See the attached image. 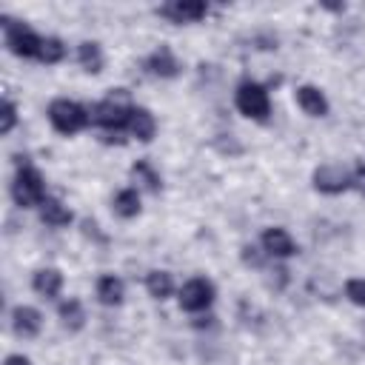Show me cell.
I'll use <instances>...</instances> for the list:
<instances>
[{
    "mask_svg": "<svg viewBox=\"0 0 365 365\" xmlns=\"http://www.w3.org/2000/svg\"><path fill=\"white\" fill-rule=\"evenodd\" d=\"M11 200L17 208H40L46 202V180L34 165H20L11 182Z\"/></svg>",
    "mask_w": 365,
    "mask_h": 365,
    "instance_id": "cell-1",
    "label": "cell"
},
{
    "mask_svg": "<svg viewBox=\"0 0 365 365\" xmlns=\"http://www.w3.org/2000/svg\"><path fill=\"white\" fill-rule=\"evenodd\" d=\"M46 114H48L51 128H54V131H60V134H66V137H71V134L83 131V128L91 123V111H86L80 103H74V100H68V97L51 100Z\"/></svg>",
    "mask_w": 365,
    "mask_h": 365,
    "instance_id": "cell-2",
    "label": "cell"
},
{
    "mask_svg": "<svg viewBox=\"0 0 365 365\" xmlns=\"http://www.w3.org/2000/svg\"><path fill=\"white\" fill-rule=\"evenodd\" d=\"M234 106L242 117L248 120H257V123H265L268 114H271V97H268V88L254 83V80H245L237 86L234 91Z\"/></svg>",
    "mask_w": 365,
    "mask_h": 365,
    "instance_id": "cell-3",
    "label": "cell"
},
{
    "mask_svg": "<svg viewBox=\"0 0 365 365\" xmlns=\"http://www.w3.org/2000/svg\"><path fill=\"white\" fill-rule=\"evenodd\" d=\"M131 108L125 103V88H117V97H106L100 103L91 106V123L106 128V131H120V128H128V117H131Z\"/></svg>",
    "mask_w": 365,
    "mask_h": 365,
    "instance_id": "cell-4",
    "label": "cell"
},
{
    "mask_svg": "<svg viewBox=\"0 0 365 365\" xmlns=\"http://www.w3.org/2000/svg\"><path fill=\"white\" fill-rule=\"evenodd\" d=\"M3 40H6V48L14 54V57H34L40 54V46H43V37L29 29L26 23H17L11 17H3Z\"/></svg>",
    "mask_w": 365,
    "mask_h": 365,
    "instance_id": "cell-5",
    "label": "cell"
},
{
    "mask_svg": "<svg viewBox=\"0 0 365 365\" xmlns=\"http://www.w3.org/2000/svg\"><path fill=\"white\" fill-rule=\"evenodd\" d=\"M214 297H217V288L211 279L205 277H191L188 282H182L180 288V308L188 311V314H202L214 305Z\"/></svg>",
    "mask_w": 365,
    "mask_h": 365,
    "instance_id": "cell-6",
    "label": "cell"
},
{
    "mask_svg": "<svg viewBox=\"0 0 365 365\" xmlns=\"http://www.w3.org/2000/svg\"><path fill=\"white\" fill-rule=\"evenodd\" d=\"M311 185H314V191L328 194V197L342 194V191L351 188V171L342 168V165H334V163H322V165L314 168V174H311Z\"/></svg>",
    "mask_w": 365,
    "mask_h": 365,
    "instance_id": "cell-7",
    "label": "cell"
},
{
    "mask_svg": "<svg viewBox=\"0 0 365 365\" xmlns=\"http://www.w3.org/2000/svg\"><path fill=\"white\" fill-rule=\"evenodd\" d=\"M157 14L171 20V23H177V26L197 23V20H202L208 14V3H202V0H171V3L160 6Z\"/></svg>",
    "mask_w": 365,
    "mask_h": 365,
    "instance_id": "cell-8",
    "label": "cell"
},
{
    "mask_svg": "<svg viewBox=\"0 0 365 365\" xmlns=\"http://www.w3.org/2000/svg\"><path fill=\"white\" fill-rule=\"evenodd\" d=\"M259 242H262V251L268 257H274V259H288V257H294L299 251L297 242H294V237L285 228H279V225L265 228L262 237H259Z\"/></svg>",
    "mask_w": 365,
    "mask_h": 365,
    "instance_id": "cell-9",
    "label": "cell"
},
{
    "mask_svg": "<svg viewBox=\"0 0 365 365\" xmlns=\"http://www.w3.org/2000/svg\"><path fill=\"white\" fill-rule=\"evenodd\" d=\"M43 328V314L34 305H14L11 308V331L23 339H34Z\"/></svg>",
    "mask_w": 365,
    "mask_h": 365,
    "instance_id": "cell-10",
    "label": "cell"
},
{
    "mask_svg": "<svg viewBox=\"0 0 365 365\" xmlns=\"http://www.w3.org/2000/svg\"><path fill=\"white\" fill-rule=\"evenodd\" d=\"M145 68H148V74H154V77L174 80V77L182 71V63L177 60V54H174L168 46H160V48H154V51L148 54Z\"/></svg>",
    "mask_w": 365,
    "mask_h": 365,
    "instance_id": "cell-11",
    "label": "cell"
},
{
    "mask_svg": "<svg viewBox=\"0 0 365 365\" xmlns=\"http://www.w3.org/2000/svg\"><path fill=\"white\" fill-rule=\"evenodd\" d=\"M294 97H297V106L308 114V117H325L328 114V97L322 94V88H317V86H311V83H305V86H299L297 91H294Z\"/></svg>",
    "mask_w": 365,
    "mask_h": 365,
    "instance_id": "cell-12",
    "label": "cell"
},
{
    "mask_svg": "<svg viewBox=\"0 0 365 365\" xmlns=\"http://www.w3.org/2000/svg\"><path fill=\"white\" fill-rule=\"evenodd\" d=\"M134 140H140V143H151L154 140V134H157V120H154V114L148 111V108H143V106H134L131 108V117H128V128H125Z\"/></svg>",
    "mask_w": 365,
    "mask_h": 365,
    "instance_id": "cell-13",
    "label": "cell"
},
{
    "mask_svg": "<svg viewBox=\"0 0 365 365\" xmlns=\"http://www.w3.org/2000/svg\"><path fill=\"white\" fill-rule=\"evenodd\" d=\"M94 294H97L100 305H108V308L123 305V299H125V282L120 277H114V274H103V277H97Z\"/></svg>",
    "mask_w": 365,
    "mask_h": 365,
    "instance_id": "cell-14",
    "label": "cell"
},
{
    "mask_svg": "<svg viewBox=\"0 0 365 365\" xmlns=\"http://www.w3.org/2000/svg\"><path fill=\"white\" fill-rule=\"evenodd\" d=\"M31 288L40 297H46V299L60 297V291H63V274H60V268H40V271H34Z\"/></svg>",
    "mask_w": 365,
    "mask_h": 365,
    "instance_id": "cell-15",
    "label": "cell"
},
{
    "mask_svg": "<svg viewBox=\"0 0 365 365\" xmlns=\"http://www.w3.org/2000/svg\"><path fill=\"white\" fill-rule=\"evenodd\" d=\"M57 317H60V325H63L66 331H71V334L83 331V325H86V308H83V302H80L77 297L63 299V302L57 305Z\"/></svg>",
    "mask_w": 365,
    "mask_h": 365,
    "instance_id": "cell-16",
    "label": "cell"
},
{
    "mask_svg": "<svg viewBox=\"0 0 365 365\" xmlns=\"http://www.w3.org/2000/svg\"><path fill=\"white\" fill-rule=\"evenodd\" d=\"M40 220H43L48 228H66V225L74 220V214H71V208H68L66 202H60L57 197H46V202L40 205Z\"/></svg>",
    "mask_w": 365,
    "mask_h": 365,
    "instance_id": "cell-17",
    "label": "cell"
},
{
    "mask_svg": "<svg viewBox=\"0 0 365 365\" xmlns=\"http://www.w3.org/2000/svg\"><path fill=\"white\" fill-rule=\"evenodd\" d=\"M77 63H80L83 71H88V74H100L103 66H106L103 46L94 43V40H83V43L77 46Z\"/></svg>",
    "mask_w": 365,
    "mask_h": 365,
    "instance_id": "cell-18",
    "label": "cell"
},
{
    "mask_svg": "<svg viewBox=\"0 0 365 365\" xmlns=\"http://www.w3.org/2000/svg\"><path fill=\"white\" fill-rule=\"evenodd\" d=\"M111 208H114V214L117 217H123V220H134L137 214H140V191L137 188H120L117 194H114V200H111Z\"/></svg>",
    "mask_w": 365,
    "mask_h": 365,
    "instance_id": "cell-19",
    "label": "cell"
},
{
    "mask_svg": "<svg viewBox=\"0 0 365 365\" xmlns=\"http://www.w3.org/2000/svg\"><path fill=\"white\" fill-rule=\"evenodd\" d=\"M145 291L151 299H168L174 294V277L163 268H154L145 274Z\"/></svg>",
    "mask_w": 365,
    "mask_h": 365,
    "instance_id": "cell-20",
    "label": "cell"
},
{
    "mask_svg": "<svg viewBox=\"0 0 365 365\" xmlns=\"http://www.w3.org/2000/svg\"><path fill=\"white\" fill-rule=\"evenodd\" d=\"M131 177H134L137 182H143L151 194H157V191L163 188V177H160V171H157L148 160H137V163L131 165Z\"/></svg>",
    "mask_w": 365,
    "mask_h": 365,
    "instance_id": "cell-21",
    "label": "cell"
},
{
    "mask_svg": "<svg viewBox=\"0 0 365 365\" xmlns=\"http://www.w3.org/2000/svg\"><path fill=\"white\" fill-rule=\"evenodd\" d=\"M63 57H66V43H63L60 37H43V46H40L37 60L46 63V66H54V63H60Z\"/></svg>",
    "mask_w": 365,
    "mask_h": 365,
    "instance_id": "cell-22",
    "label": "cell"
},
{
    "mask_svg": "<svg viewBox=\"0 0 365 365\" xmlns=\"http://www.w3.org/2000/svg\"><path fill=\"white\" fill-rule=\"evenodd\" d=\"M345 297H348L354 305L365 308V279H362V277H351V279L345 282Z\"/></svg>",
    "mask_w": 365,
    "mask_h": 365,
    "instance_id": "cell-23",
    "label": "cell"
},
{
    "mask_svg": "<svg viewBox=\"0 0 365 365\" xmlns=\"http://www.w3.org/2000/svg\"><path fill=\"white\" fill-rule=\"evenodd\" d=\"M17 125V106L14 100H3V123H0V134H11V128Z\"/></svg>",
    "mask_w": 365,
    "mask_h": 365,
    "instance_id": "cell-24",
    "label": "cell"
},
{
    "mask_svg": "<svg viewBox=\"0 0 365 365\" xmlns=\"http://www.w3.org/2000/svg\"><path fill=\"white\" fill-rule=\"evenodd\" d=\"M351 188H356V191L365 197V163H359V165L351 171Z\"/></svg>",
    "mask_w": 365,
    "mask_h": 365,
    "instance_id": "cell-25",
    "label": "cell"
},
{
    "mask_svg": "<svg viewBox=\"0 0 365 365\" xmlns=\"http://www.w3.org/2000/svg\"><path fill=\"white\" fill-rule=\"evenodd\" d=\"M242 262H245V265L259 268V265H262V254H259L254 245H245V248H242Z\"/></svg>",
    "mask_w": 365,
    "mask_h": 365,
    "instance_id": "cell-26",
    "label": "cell"
},
{
    "mask_svg": "<svg viewBox=\"0 0 365 365\" xmlns=\"http://www.w3.org/2000/svg\"><path fill=\"white\" fill-rule=\"evenodd\" d=\"M3 365H34V362H31L29 356H23V354H9Z\"/></svg>",
    "mask_w": 365,
    "mask_h": 365,
    "instance_id": "cell-27",
    "label": "cell"
}]
</instances>
